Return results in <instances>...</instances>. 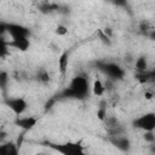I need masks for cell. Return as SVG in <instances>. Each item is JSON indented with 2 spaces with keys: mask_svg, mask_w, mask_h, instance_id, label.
<instances>
[{
  "mask_svg": "<svg viewBox=\"0 0 155 155\" xmlns=\"http://www.w3.org/2000/svg\"><path fill=\"white\" fill-rule=\"evenodd\" d=\"M88 92V81L86 78L76 76L70 81L69 88L65 91L67 96L74 97H84Z\"/></svg>",
  "mask_w": 155,
  "mask_h": 155,
  "instance_id": "cell-1",
  "label": "cell"
},
{
  "mask_svg": "<svg viewBox=\"0 0 155 155\" xmlns=\"http://www.w3.org/2000/svg\"><path fill=\"white\" fill-rule=\"evenodd\" d=\"M134 127L143 131H154L155 130V113H147L133 121Z\"/></svg>",
  "mask_w": 155,
  "mask_h": 155,
  "instance_id": "cell-2",
  "label": "cell"
},
{
  "mask_svg": "<svg viewBox=\"0 0 155 155\" xmlns=\"http://www.w3.org/2000/svg\"><path fill=\"white\" fill-rule=\"evenodd\" d=\"M6 104L8 105V108L16 114V115H21L27 110V102L24 98H11L6 102Z\"/></svg>",
  "mask_w": 155,
  "mask_h": 155,
  "instance_id": "cell-3",
  "label": "cell"
},
{
  "mask_svg": "<svg viewBox=\"0 0 155 155\" xmlns=\"http://www.w3.org/2000/svg\"><path fill=\"white\" fill-rule=\"evenodd\" d=\"M36 121H38V120H36L35 117H33V116H25V117H18V119L15 121V124H16L18 127H21V128L28 131V130H31V128L36 125Z\"/></svg>",
  "mask_w": 155,
  "mask_h": 155,
  "instance_id": "cell-4",
  "label": "cell"
},
{
  "mask_svg": "<svg viewBox=\"0 0 155 155\" xmlns=\"http://www.w3.org/2000/svg\"><path fill=\"white\" fill-rule=\"evenodd\" d=\"M7 45L13 46V47H16L21 51H25V50H28L30 44H29V40H28L27 36H18V38H12V40Z\"/></svg>",
  "mask_w": 155,
  "mask_h": 155,
  "instance_id": "cell-5",
  "label": "cell"
},
{
  "mask_svg": "<svg viewBox=\"0 0 155 155\" xmlns=\"http://www.w3.org/2000/svg\"><path fill=\"white\" fill-rule=\"evenodd\" d=\"M7 31L11 34V38H18V36H28V30L18 24H10L7 25Z\"/></svg>",
  "mask_w": 155,
  "mask_h": 155,
  "instance_id": "cell-6",
  "label": "cell"
},
{
  "mask_svg": "<svg viewBox=\"0 0 155 155\" xmlns=\"http://www.w3.org/2000/svg\"><path fill=\"white\" fill-rule=\"evenodd\" d=\"M58 150L63 154H80L82 153V148L78 144H71V143H68V144H64V145H61L58 148Z\"/></svg>",
  "mask_w": 155,
  "mask_h": 155,
  "instance_id": "cell-7",
  "label": "cell"
},
{
  "mask_svg": "<svg viewBox=\"0 0 155 155\" xmlns=\"http://www.w3.org/2000/svg\"><path fill=\"white\" fill-rule=\"evenodd\" d=\"M104 70H105V73H107L109 76H111V78L121 79L122 75H124V71L121 70V68L117 67V65H115V64H107V65L104 67Z\"/></svg>",
  "mask_w": 155,
  "mask_h": 155,
  "instance_id": "cell-8",
  "label": "cell"
},
{
  "mask_svg": "<svg viewBox=\"0 0 155 155\" xmlns=\"http://www.w3.org/2000/svg\"><path fill=\"white\" fill-rule=\"evenodd\" d=\"M68 64H69V53L63 52L58 58V69L62 75H65V73L68 70Z\"/></svg>",
  "mask_w": 155,
  "mask_h": 155,
  "instance_id": "cell-9",
  "label": "cell"
},
{
  "mask_svg": "<svg viewBox=\"0 0 155 155\" xmlns=\"http://www.w3.org/2000/svg\"><path fill=\"white\" fill-rule=\"evenodd\" d=\"M104 91H105V87H104L103 82H102L99 79L94 80V81H93V85H92V93H93L94 96H98V97H99V96H103Z\"/></svg>",
  "mask_w": 155,
  "mask_h": 155,
  "instance_id": "cell-10",
  "label": "cell"
},
{
  "mask_svg": "<svg viewBox=\"0 0 155 155\" xmlns=\"http://www.w3.org/2000/svg\"><path fill=\"white\" fill-rule=\"evenodd\" d=\"M17 145L12 144V143H8L6 145H1L0 147V153L2 155H11V154H17Z\"/></svg>",
  "mask_w": 155,
  "mask_h": 155,
  "instance_id": "cell-11",
  "label": "cell"
},
{
  "mask_svg": "<svg viewBox=\"0 0 155 155\" xmlns=\"http://www.w3.org/2000/svg\"><path fill=\"white\" fill-rule=\"evenodd\" d=\"M147 68H148L147 58H145V57H139V58L136 61V69H137L139 73H145Z\"/></svg>",
  "mask_w": 155,
  "mask_h": 155,
  "instance_id": "cell-12",
  "label": "cell"
},
{
  "mask_svg": "<svg viewBox=\"0 0 155 155\" xmlns=\"http://www.w3.org/2000/svg\"><path fill=\"white\" fill-rule=\"evenodd\" d=\"M38 79H39V81H41V82H47V81L50 80V76H48V74H47L46 70H40V71L38 73Z\"/></svg>",
  "mask_w": 155,
  "mask_h": 155,
  "instance_id": "cell-13",
  "label": "cell"
},
{
  "mask_svg": "<svg viewBox=\"0 0 155 155\" xmlns=\"http://www.w3.org/2000/svg\"><path fill=\"white\" fill-rule=\"evenodd\" d=\"M68 33V28L63 24H59L57 28H56V34L57 35H65Z\"/></svg>",
  "mask_w": 155,
  "mask_h": 155,
  "instance_id": "cell-14",
  "label": "cell"
},
{
  "mask_svg": "<svg viewBox=\"0 0 155 155\" xmlns=\"http://www.w3.org/2000/svg\"><path fill=\"white\" fill-rule=\"evenodd\" d=\"M97 116H98V119L102 120V121L105 119V116H107V110H105L104 107H101V108L98 109V111H97Z\"/></svg>",
  "mask_w": 155,
  "mask_h": 155,
  "instance_id": "cell-15",
  "label": "cell"
},
{
  "mask_svg": "<svg viewBox=\"0 0 155 155\" xmlns=\"http://www.w3.org/2000/svg\"><path fill=\"white\" fill-rule=\"evenodd\" d=\"M98 34H99V38H101V40H102L104 44H107V45H110V38H109L107 34H104V31H99Z\"/></svg>",
  "mask_w": 155,
  "mask_h": 155,
  "instance_id": "cell-16",
  "label": "cell"
},
{
  "mask_svg": "<svg viewBox=\"0 0 155 155\" xmlns=\"http://www.w3.org/2000/svg\"><path fill=\"white\" fill-rule=\"evenodd\" d=\"M144 138H145V140H149V142H151V140H154V139H155V136L153 134V131H145Z\"/></svg>",
  "mask_w": 155,
  "mask_h": 155,
  "instance_id": "cell-17",
  "label": "cell"
},
{
  "mask_svg": "<svg viewBox=\"0 0 155 155\" xmlns=\"http://www.w3.org/2000/svg\"><path fill=\"white\" fill-rule=\"evenodd\" d=\"M149 29H150V28H149V24H148L147 22H143V23L140 24V30H142V31L148 33V31H149Z\"/></svg>",
  "mask_w": 155,
  "mask_h": 155,
  "instance_id": "cell-18",
  "label": "cell"
},
{
  "mask_svg": "<svg viewBox=\"0 0 155 155\" xmlns=\"http://www.w3.org/2000/svg\"><path fill=\"white\" fill-rule=\"evenodd\" d=\"M113 2L116 4V5H125L126 4V0H113Z\"/></svg>",
  "mask_w": 155,
  "mask_h": 155,
  "instance_id": "cell-19",
  "label": "cell"
},
{
  "mask_svg": "<svg viewBox=\"0 0 155 155\" xmlns=\"http://www.w3.org/2000/svg\"><path fill=\"white\" fill-rule=\"evenodd\" d=\"M104 34H107V35L110 38V36H111V30H110V28H105V29H104Z\"/></svg>",
  "mask_w": 155,
  "mask_h": 155,
  "instance_id": "cell-20",
  "label": "cell"
},
{
  "mask_svg": "<svg viewBox=\"0 0 155 155\" xmlns=\"http://www.w3.org/2000/svg\"><path fill=\"white\" fill-rule=\"evenodd\" d=\"M1 80H2V85L5 84V81H6V74L5 73H2L1 74Z\"/></svg>",
  "mask_w": 155,
  "mask_h": 155,
  "instance_id": "cell-21",
  "label": "cell"
},
{
  "mask_svg": "<svg viewBox=\"0 0 155 155\" xmlns=\"http://www.w3.org/2000/svg\"><path fill=\"white\" fill-rule=\"evenodd\" d=\"M149 36L153 39V40H155V30H153V31H150L149 33Z\"/></svg>",
  "mask_w": 155,
  "mask_h": 155,
  "instance_id": "cell-22",
  "label": "cell"
},
{
  "mask_svg": "<svg viewBox=\"0 0 155 155\" xmlns=\"http://www.w3.org/2000/svg\"><path fill=\"white\" fill-rule=\"evenodd\" d=\"M145 97H147V99H150V98L153 97V94H151V93H149V92H147V93H145Z\"/></svg>",
  "mask_w": 155,
  "mask_h": 155,
  "instance_id": "cell-23",
  "label": "cell"
}]
</instances>
